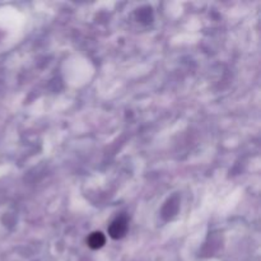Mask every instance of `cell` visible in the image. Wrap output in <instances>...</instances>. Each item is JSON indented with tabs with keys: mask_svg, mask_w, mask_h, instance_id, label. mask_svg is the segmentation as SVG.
Wrapping results in <instances>:
<instances>
[{
	"mask_svg": "<svg viewBox=\"0 0 261 261\" xmlns=\"http://www.w3.org/2000/svg\"><path fill=\"white\" fill-rule=\"evenodd\" d=\"M127 229V222L125 218H117L116 221L112 222V224L110 226L109 232L110 236L112 239H121L125 233H126Z\"/></svg>",
	"mask_w": 261,
	"mask_h": 261,
	"instance_id": "obj_1",
	"label": "cell"
},
{
	"mask_svg": "<svg viewBox=\"0 0 261 261\" xmlns=\"http://www.w3.org/2000/svg\"><path fill=\"white\" fill-rule=\"evenodd\" d=\"M105 236L101 232H96V233H92L88 239V245L92 249H99L105 245Z\"/></svg>",
	"mask_w": 261,
	"mask_h": 261,
	"instance_id": "obj_2",
	"label": "cell"
}]
</instances>
